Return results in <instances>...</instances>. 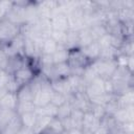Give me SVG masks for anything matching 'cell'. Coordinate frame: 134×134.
<instances>
[{"label":"cell","instance_id":"obj_16","mask_svg":"<svg viewBox=\"0 0 134 134\" xmlns=\"http://www.w3.org/2000/svg\"><path fill=\"white\" fill-rule=\"evenodd\" d=\"M51 119V117L49 116H41V115H38V118H37V121L34 126V128L31 129V134H40L42 132H44L48 126V122L49 120Z\"/></svg>","mask_w":134,"mask_h":134},{"label":"cell","instance_id":"obj_14","mask_svg":"<svg viewBox=\"0 0 134 134\" xmlns=\"http://www.w3.org/2000/svg\"><path fill=\"white\" fill-rule=\"evenodd\" d=\"M64 47L66 49H73V48H80V42H79V31L69 29L67 31L66 41L64 44Z\"/></svg>","mask_w":134,"mask_h":134},{"label":"cell","instance_id":"obj_22","mask_svg":"<svg viewBox=\"0 0 134 134\" xmlns=\"http://www.w3.org/2000/svg\"><path fill=\"white\" fill-rule=\"evenodd\" d=\"M71 111H72V106H71V105L69 104V102L67 100L64 105H62V106H60V107L58 108L55 117H58V118H60V119L67 118V117L70 116Z\"/></svg>","mask_w":134,"mask_h":134},{"label":"cell","instance_id":"obj_26","mask_svg":"<svg viewBox=\"0 0 134 134\" xmlns=\"http://www.w3.org/2000/svg\"><path fill=\"white\" fill-rule=\"evenodd\" d=\"M91 134H110V131L108 127L103 121H100V124L93 131H91Z\"/></svg>","mask_w":134,"mask_h":134},{"label":"cell","instance_id":"obj_29","mask_svg":"<svg viewBox=\"0 0 134 134\" xmlns=\"http://www.w3.org/2000/svg\"><path fill=\"white\" fill-rule=\"evenodd\" d=\"M1 45H2V43H1V41H0V47H1Z\"/></svg>","mask_w":134,"mask_h":134},{"label":"cell","instance_id":"obj_13","mask_svg":"<svg viewBox=\"0 0 134 134\" xmlns=\"http://www.w3.org/2000/svg\"><path fill=\"white\" fill-rule=\"evenodd\" d=\"M99 124H100V120H98L90 111L89 112H85L84 118H83V122H82V128L85 131H90L91 132Z\"/></svg>","mask_w":134,"mask_h":134},{"label":"cell","instance_id":"obj_7","mask_svg":"<svg viewBox=\"0 0 134 134\" xmlns=\"http://www.w3.org/2000/svg\"><path fill=\"white\" fill-rule=\"evenodd\" d=\"M18 103L19 100L17 97V93L5 92L0 96V109L13 110L17 112Z\"/></svg>","mask_w":134,"mask_h":134},{"label":"cell","instance_id":"obj_21","mask_svg":"<svg viewBox=\"0 0 134 134\" xmlns=\"http://www.w3.org/2000/svg\"><path fill=\"white\" fill-rule=\"evenodd\" d=\"M66 102H67V96L65 94L52 90L51 95H50V104L51 105H53L54 107L59 108L60 106L64 105Z\"/></svg>","mask_w":134,"mask_h":134},{"label":"cell","instance_id":"obj_24","mask_svg":"<svg viewBox=\"0 0 134 134\" xmlns=\"http://www.w3.org/2000/svg\"><path fill=\"white\" fill-rule=\"evenodd\" d=\"M66 36H67V31H59V30H51L49 34V37L51 39H53L59 45H63L65 44L66 41Z\"/></svg>","mask_w":134,"mask_h":134},{"label":"cell","instance_id":"obj_15","mask_svg":"<svg viewBox=\"0 0 134 134\" xmlns=\"http://www.w3.org/2000/svg\"><path fill=\"white\" fill-rule=\"evenodd\" d=\"M45 132H48L49 134H62L65 132V129L63 127V122L58 117H51V119L48 122V126L45 130Z\"/></svg>","mask_w":134,"mask_h":134},{"label":"cell","instance_id":"obj_11","mask_svg":"<svg viewBox=\"0 0 134 134\" xmlns=\"http://www.w3.org/2000/svg\"><path fill=\"white\" fill-rule=\"evenodd\" d=\"M58 48H59V44L50 37H47L41 41V54L52 55Z\"/></svg>","mask_w":134,"mask_h":134},{"label":"cell","instance_id":"obj_30","mask_svg":"<svg viewBox=\"0 0 134 134\" xmlns=\"http://www.w3.org/2000/svg\"><path fill=\"white\" fill-rule=\"evenodd\" d=\"M28 134H31V133H28Z\"/></svg>","mask_w":134,"mask_h":134},{"label":"cell","instance_id":"obj_10","mask_svg":"<svg viewBox=\"0 0 134 134\" xmlns=\"http://www.w3.org/2000/svg\"><path fill=\"white\" fill-rule=\"evenodd\" d=\"M34 96H35V90L31 84L24 85L17 91V97L19 102H32Z\"/></svg>","mask_w":134,"mask_h":134},{"label":"cell","instance_id":"obj_1","mask_svg":"<svg viewBox=\"0 0 134 134\" xmlns=\"http://www.w3.org/2000/svg\"><path fill=\"white\" fill-rule=\"evenodd\" d=\"M66 64L71 70V74L82 75L84 70L91 66L92 62L86 57L81 48L68 49V57Z\"/></svg>","mask_w":134,"mask_h":134},{"label":"cell","instance_id":"obj_12","mask_svg":"<svg viewBox=\"0 0 134 134\" xmlns=\"http://www.w3.org/2000/svg\"><path fill=\"white\" fill-rule=\"evenodd\" d=\"M20 118H21V121L23 124V127L24 129H26L27 131H30L31 132V129L34 128L36 121H37V118H38V114L35 111H30V112H25V113H22V114H19Z\"/></svg>","mask_w":134,"mask_h":134},{"label":"cell","instance_id":"obj_8","mask_svg":"<svg viewBox=\"0 0 134 134\" xmlns=\"http://www.w3.org/2000/svg\"><path fill=\"white\" fill-rule=\"evenodd\" d=\"M116 121L124 125L127 122L133 121V106L126 107V108H118L115 113L112 115Z\"/></svg>","mask_w":134,"mask_h":134},{"label":"cell","instance_id":"obj_27","mask_svg":"<svg viewBox=\"0 0 134 134\" xmlns=\"http://www.w3.org/2000/svg\"><path fill=\"white\" fill-rule=\"evenodd\" d=\"M66 134H86V131L83 128H71L66 131Z\"/></svg>","mask_w":134,"mask_h":134},{"label":"cell","instance_id":"obj_6","mask_svg":"<svg viewBox=\"0 0 134 134\" xmlns=\"http://www.w3.org/2000/svg\"><path fill=\"white\" fill-rule=\"evenodd\" d=\"M28 61H29V58L25 57L24 54L10 55V57L7 58V61H6V65H5L4 70L9 75H13L17 70H19L23 66L27 65L28 64Z\"/></svg>","mask_w":134,"mask_h":134},{"label":"cell","instance_id":"obj_28","mask_svg":"<svg viewBox=\"0 0 134 134\" xmlns=\"http://www.w3.org/2000/svg\"><path fill=\"white\" fill-rule=\"evenodd\" d=\"M40 134H49V133H48V132H45V131H44V132H42V133H40Z\"/></svg>","mask_w":134,"mask_h":134},{"label":"cell","instance_id":"obj_20","mask_svg":"<svg viewBox=\"0 0 134 134\" xmlns=\"http://www.w3.org/2000/svg\"><path fill=\"white\" fill-rule=\"evenodd\" d=\"M57 111L58 108L54 107L51 104H48L44 107H40V108H36V112L38 115L41 116H49V117H54L57 115Z\"/></svg>","mask_w":134,"mask_h":134},{"label":"cell","instance_id":"obj_25","mask_svg":"<svg viewBox=\"0 0 134 134\" xmlns=\"http://www.w3.org/2000/svg\"><path fill=\"white\" fill-rule=\"evenodd\" d=\"M13 7V1H0V21L4 20Z\"/></svg>","mask_w":134,"mask_h":134},{"label":"cell","instance_id":"obj_4","mask_svg":"<svg viewBox=\"0 0 134 134\" xmlns=\"http://www.w3.org/2000/svg\"><path fill=\"white\" fill-rule=\"evenodd\" d=\"M29 62V61H28ZM38 75V73L27 64L25 66H23L22 68H20L19 70H17L12 76L14 77V80L16 81V83L19 85V87L21 88L24 85L30 84L34 79Z\"/></svg>","mask_w":134,"mask_h":134},{"label":"cell","instance_id":"obj_2","mask_svg":"<svg viewBox=\"0 0 134 134\" xmlns=\"http://www.w3.org/2000/svg\"><path fill=\"white\" fill-rule=\"evenodd\" d=\"M24 26L10 22L7 19H4L0 22V41L2 45L8 44L14 41L17 37L23 34Z\"/></svg>","mask_w":134,"mask_h":134},{"label":"cell","instance_id":"obj_19","mask_svg":"<svg viewBox=\"0 0 134 134\" xmlns=\"http://www.w3.org/2000/svg\"><path fill=\"white\" fill-rule=\"evenodd\" d=\"M17 115L16 111L0 109V131Z\"/></svg>","mask_w":134,"mask_h":134},{"label":"cell","instance_id":"obj_18","mask_svg":"<svg viewBox=\"0 0 134 134\" xmlns=\"http://www.w3.org/2000/svg\"><path fill=\"white\" fill-rule=\"evenodd\" d=\"M53 64H61V63H66L67 57H68V49H66L63 45H59V48L57 51L51 55Z\"/></svg>","mask_w":134,"mask_h":134},{"label":"cell","instance_id":"obj_9","mask_svg":"<svg viewBox=\"0 0 134 134\" xmlns=\"http://www.w3.org/2000/svg\"><path fill=\"white\" fill-rule=\"evenodd\" d=\"M83 50V52L86 54V57L93 63L94 61L98 60L100 57V46L98 44L97 41H94L84 47L81 48Z\"/></svg>","mask_w":134,"mask_h":134},{"label":"cell","instance_id":"obj_5","mask_svg":"<svg viewBox=\"0 0 134 134\" xmlns=\"http://www.w3.org/2000/svg\"><path fill=\"white\" fill-rule=\"evenodd\" d=\"M50 28L51 30H59V31H68L70 29L69 19L67 14L62 12H54L49 19Z\"/></svg>","mask_w":134,"mask_h":134},{"label":"cell","instance_id":"obj_3","mask_svg":"<svg viewBox=\"0 0 134 134\" xmlns=\"http://www.w3.org/2000/svg\"><path fill=\"white\" fill-rule=\"evenodd\" d=\"M96 75L103 80H109L113 76L117 69V63L115 60H103L98 59L91 64Z\"/></svg>","mask_w":134,"mask_h":134},{"label":"cell","instance_id":"obj_23","mask_svg":"<svg viewBox=\"0 0 134 134\" xmlns=\"http://www.w3.org/2000/svg\"><path fill=\"white\" fill-rule=\"evenodd\" d=\"M35 110H36V106H35L34 102H19L18 103V107H17L18 114H22V113L30 112V111H35Z\"/></svg>","mask_w":134,"mask_h":134},{"label":"cell","instance_id":"obj_17","mask_svg":"<svg viewBox=\"0 0 134 134\" xmlns=\"http://www.w3.org/2000/svg\"><path fill=\"white\" fill-rule=\"evenodd\" d=\"M94 38L89 29V27H84L83 29L79 30V42H80V48L94 42Z\"/></svg>","mask_w":134,"mask_h":134},{"label":"cell","instance_id":"obj_31","mask_svg":"<svg viewBox=\"0 0 134 134\" xmlns=\"http://www.w3.org/2000/svg\"><path fill=\"white\" fill-rule=\"evenodd\" d=\"M0 134H1V132H0Z\"/></svg>","mask_w":134,"mask_h":134}]
</instances>
